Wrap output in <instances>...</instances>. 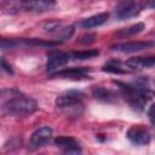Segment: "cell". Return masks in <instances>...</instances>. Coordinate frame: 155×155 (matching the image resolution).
Listing matches in <instances>:
<instances>
[{"mask_svg": "<svg viewBox=\"0 0 155 155\" xmlns=\"http://www.w3.org/2000/svg\"><path fill=\"white\" fill-rule=\"evenodd\" d=\"M8 96L1 105V110L11 116H28L36 111L38 102L30 97L23 96L17 90H8Z\"/></svg>", "mask_w": 155, "mask_h": 155, "instance_id": "6da1fadb", "label": "cell"}, {"mask_svg": "<svg viewBox=\"0 0 155 155\" xmlns=\"http://www.w3.org/2000/svg\"><path fill=\"white\" fill-rule=\"evenodd\" d=\"M114 82L119 86V90L121 94L124 96V98L126 99V102L134 110H138V111L144 110L145 105L148 104L149 101H151L154 96L151 88L149 87H142V86L136 85L134 82L126 84V82H121L116 80Z\"/></svg>", "mask_w": 155, "mask_h": 155, "instance_id": "7a4b0ae2", "label": "cell"}, {"mask_svg": "<svg viewBox=\"0 0 155 155\" xmlns=\"http://www.w3.org/2000/svg\"><path fill=\"white\" fill-rule=\"evenodd\" d=\"M143 10V5L137 1H122L119 2L114 10L115 18L119 21H126L128 18L136 17Z\"/></svg>", "mask_w": 155, "mask_h": 155, "instance_id": "3957f363", "label": "cell"}, {"mask_svg": "<svg viewBox=\"0 0 155 155\" xmlns=\"http://www.w3.org/2000/svg\"><path fill=\"white\" fill-rule=\"evenodd\" d=\"M126 137L136 145H147L151 140V134L143 125H133L127 130Z\"/></svg>", "mask_w": 155, "mask_h": 155, "instance_id": "277c9868", "label": "cell"}, {"mask_svg": "<svg viewBox=\"0 0 155 155\" xmlns=\"http://www.w3.org/2000/svg\"><path fill=\"white\" fill-rule=\"evenodd\" d=\"M56 6L54 1H47V0H31V1H19L18 2V11H25V12H35V13H42L51 11Z\"/></svg>", "mask_w": 155, "mask_h": 155, "instance_id": "5b68a950", "label": "cell"}, {"mask_svg": "<svg viewBox=\"0 0 155 155\" xmlns=\"http://www.w3.org/2000/svg\"><path fill=\"white\" fill-rule=\"evenodd\" d=\"M84 99V93L79 90H68L64 91L63 93H61L54 103L58 108H69V107H74L76 104H80L81 101Z\"/></svg>", "mask_w": 155, "mask_h": 155, "instance_id": "8992f818", "label": "cell"}, {"mask_svg": "<svg viewBox=\"0 0 155 155\" xmlns=\"http://www.w3.org/2000/svg\"><path fill=\"white\" fill-rule=\"evenodd\" d=\"M70 61V53L63 51H48L47 52V62L46 69L47 71H53L62 65H65Z\"/></svg>", "mask_w": 155, "mask_h": 155, "instance_id": "52a82bcc", "label": "cell"}, {"mask_svg": "<svg viewBox=\"0 0 155 155\" xmlns=\"http://www.w3.org/2000/svg\"><path fill=\"white\" fill-rule=\"evenodd\" d=\"M52 138V128L48 126H42L35 130L30 136V147L33 149L41 148L50 143Z\"/></svg>", "mask_w": 155, "mask_h": 155, "instance_id": "ba28073f", "label": "cell"}, {"mask_svg": "<svg viewBox=\"0 0 155 155\" xmlns=\"http://www.w3.org/2000/svg\"><path fill=\"white\" fill-rule=\"evenodd\" d=\"M90 68L87 67H73V68H67V69H62L54 73L50 74V78H61V79H84V78H88V73H90Z\"/></svg>", "mask_w": 155, "mask_h": 155, "instance_id": "9c48e42d", "label": "cell"}, {"mask_svg": "<svg viewBox=\"0 0 155 155\" xmlns=\"http://www.w3.org/2000/svg\"><path fill=\"white\" fill-rule=\"evenodd\" d=\"M54 144L58 148H61L65 155H80L81 151L80 145L73 137H67V136L57 137L54 139Z\"/></svg>", "mask_w": 155, "mask_h": 155, "instance_id": "30bf717a", "label": "cell"}, {"mask_svg": "<svg viewBox=\"0 0 155 155\" xmlns=\"http://www.w3.org/2000/svg\"><path fill=\"white\" fill-rule=\"evenodd\" d=\"M150 46H153V42H150V41H131V42L115 44L111 46V50L119 51L122 53H133V52L143 51Z\"/></svg>", "mask_w": 155, "mask_h": 155, "instance_id": "8fae6325", "label": "cell"}, {"mask_svg": "<svg viewBox=\"0 0 155 155\" xmlns=\"http://www.w3.org/2000/svg\"><path fill=\"white\" fill-rule=\"evenodd\" d=\"M92 96L103 102V103H114L116 102V93L109 88H105L103 86H93L92 87Z\"/></svg>", "mask_w": 155, "mask_h": 155, "instance_id": "7c38bea8", "label": "cell"}, {"mask_svg": "<svg viewBox=\"0 0 155 155\" xmlns=\"http://www.w3.org/2000/svg\"><path fill=\"white\" fill-rule=\"evenodd\" d=\"M130 69L153 68L155 65V57H132L125 63Z\"/></svg>", "mask_w": 155, "mask_h": 155, "instance_id": "4fadbf2b", "label": "cell"}, {"mask_svg": "<svg viewBox=\"0 0 155 155\" xmlns=\"http://www.w3.org/2000/svg\"><path fill=\"white\" fill-rule=\"evenodd\" d=\"M109 18V13L108 12H101L97 15H93L88 18H85L81 21L80 25L84 29H91V28H97L101 27L102 24H104Z\"/></svg>", "mask_w": 155, "mask_h": 155, "instance_id": "5bb4252c", "label": "cell"}, {"mask_svg": "<svg viewBox=\"0 0 155 155\" xmlns=\"http://www.w3.org/2000/svg\"><path fill=\"white\" fill-rule=\"evenodd\" d=\"M99 52L98 50H85V51H74L70 53V58L73 59H79V61H84V59H90L93 58L96 56H98Z\"/></svg>", "mask_w": 155, "mask_h": 155, "instance_id": "9a60e30c", "label": "cell"}, {"mask_svg": "<svg viewBox=\"0 0 155 155\" xmlns=\"http://www.w3.org/2000/svg\"><path fill=\"white\" fill-rule=\"evenodd\" d=\"M74 31H75L74 25H67V27H63V28H62V29H61V30L57 33L56 39H54L53 41H56V42L61 44L62 41L69 40V39L71 38V35L74 34Z\"/></svg>", "mask_w": 155, "mask_h": 155, "instance_id": "2e32d148", "label": "cell"}, {"mask_svg": "<svg viewBox=\"0 0 155 155\" xmlns=\"http://www.w3.org/2000/svg\"><path fill=\"white\" fill-rule=\"evenodd\" d=\"M102 70L107 71V73H111V74H126V73H128L126 69H124L121 67L120 62H116V61H111V62L104 64Z\"/></svg>", "mask_w": 155, "mask_h": 155, "instance_id": "e0dca14e", "label": "cell"}, {"mask_svg": "<svg viewBox=\"0 0 155 155\" xmlns=\"http://www.w3.org/2000/svg\"><path fill=\"white\" fill-rule=\"evenodd\" d=\"M143 29H144V24H143V23H137V24H133V25H131V27H128V28H124V29H121L120 31H117V36L125 38V36L136 35V34L140 33Z\"/></svg>", "mask_w": 155, "mask_h": 155, "instance_id": "ac0fdd59", "label": "cell"}, {"mask_svg": "<svg viewBox=\"0 0 155 155\" xmlns=\"http://www.w3.org/2000/svg\"><path fill=\"white\" fill-rule=\"evenodd\" d=\"M19 44H21V40L7 39V38L0 36V50H11V48L17 47Z\"/></svg>", "mask_w": 155, "mask_h": 155, "instance_id": "d6986e66", "label": "cell"}, {"mask_svg": "<svg viewBox=\"0 0 155 155\" xmlns=\"http://www.w3.org/2000/svg\"><path fill=\"white\" fill-rule=\"evenodd\" d=\"M62 28H63V23L58 22V21H50V22H46L44 24V30L48 31V33H56L57 34Z\"/></svg>", "mask_w": 155, "mask_h": 155, "instance_id": "ffe728a7", "label": "cell"}, {"mask_svg": "<svg viewBox=\"0 0 155 155\" xmlns=\"http://www.w3.org/2000/svg\"><path fill=\"white\" fill-rule=\"evenodd\" d=\"M0 68H2L6 73H8V74H13V69H12V67L7 63V61L5 59V58H0Z\"/></svg>", "mask_w": 155, "mask_h": 155, "instance_id": "44dd1931", "label": "cell"}, {"mask_svg": "<svg viewBox=\"0 0 155 155\" xmlns=\"http://www.w3.org/2000/svg\"><path fill=\"white\" fill-rule=\"evenodd\" d=\"M94 38H96V35H94V34L85 35V36H82V38H81L80 42H84V44H86V42H92V41H94Z\"/></svg>", "mask_w": 155, "mask_h": 155, "instance_id": "7402d4cb", "label": "cell"}, {"mask_svg": "<svg viewBox=\"0 0 155 155\" xmlns=\"http://www.w3.org/2000/svg\"><path fill=\"white\" fill-rule=\"evenodd\" d=\"M153 110H154V104H150V108H149L148 115H149V120H150V124H151V125L154 124V119H153Z\"/></svg>", "mask_w": 155, "mask_h": 155, "instance_id": "603a6c76", "label": "cell"}]
</instances>
